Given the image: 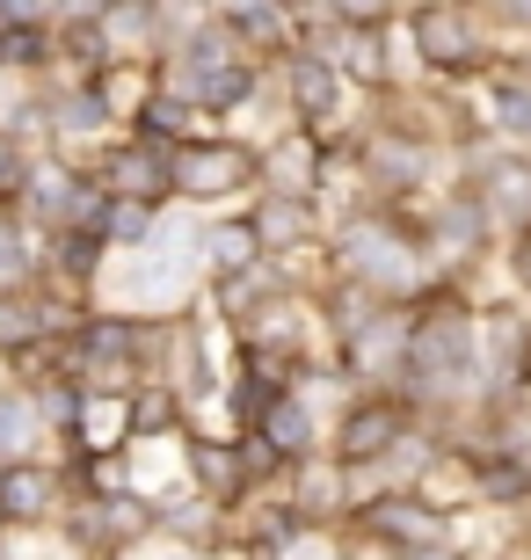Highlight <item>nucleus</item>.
I'll list each match as a JSON object with an SVG mask.
<instances>
[{"instance_id":"13","label":"nucleus","mask_w":531,"mask_h":560,"mask_svg":"<svg viewBox=\"0 0 531 560\" xmlns=\"http://www.w3.org/2000/svg\"><path fill=\"white\" fill-rule=\"evenodd\" d=\"M0 335H8V342H15V335H30V313H22V306H0Z\"/></svg>"},{"instance_id":"14","label":"nucleus","mask_w":531,"mask_h":560,"mask_svg":"<svg viewBox=\"0 0 531 560\" xmlns=\"http://www.w3.org/2000/svg\"><path fill=\"white\" fill-rule=\"evenodd\" d=\"M117 233H124V241H139V233H146V211L124 205V211H117Z\"/></svg>"},{"instance_id":"3","label":"nucleus","mask_w":531,"mask_h":560,"mask_svg":"<svg viewBox=\"0 0 531 560\" xmlns=\"http://www.w3.org/2000/svg\"><path fill=\"white\" fill-rule=\"evenodd\" d=\"M423 51L429 59H473V30L451 15H423Z\"/></svg>"},{"instance_id":"15","label":"nucleus","mask_w":531,"mask_h":560,"mask_svg":"<svg viewBox=\"0 0 531 560\" xmlns=\"http://www.w3.org/2000/svg\"><path fill=\"white\" fill-rule=\"evenodd\" d=\"M247 255V233H219V262H241Z\"/></svg>"},{"instance_id":"10","label":"nucleus","mask_w":531,"mask_h":560,"mask_svg":"<svg viewBox=\"0 0 531 560\" xmlns=\"http://www.w3.org/2000/svg\"><path fill=\"white\" fill-rule=\"evenodd\" d=\"M153 175H161V161H139V153H131V161H117V183L124 189H146Z\"/></svg>"},{"instance_id":"9","label":"nucleus","mask_w":531,"mask_h":560,"mask_svg":"<svg viewBox=\"0 0 531 560\" xmlns=\"http://www.w3.org/2000/svg\"><path fill=\"white\" fill-rule=\"evenodd\" d=\"M59 125H66V131L103 125V103H88V95H73V103H59Z\"/></svg>"},{"instance_id":"6","label":"nucleus","mask_w":531,"mask_h":560,"mask_svg":"<svg viewBox=\"0 0 531 560\" xmlns=\"http://www.w3.org/2000/svg\"><path fill=\"white\" fill-rule=\"evenodd\" d=\"M0 502H8L15 517H30V510H44V480H37V474H8V488H0Z\"/></svg>"},{"instance_id":"2","label":"nucleus","mask_w":531,"mask_h":560,"mask_svg":"<svg viewBox=\"0 0 531 560\" xmlns=\"http://www.w3.org/2000/svg\"><path fill=\"white\" fill-rule=\"evenodd\" d=\"M466 364V328H451V320H437V328L415 342V372L423 378H451Z\"/></svg>"},{"instance_id":"16","label":"nucleus","mask_w":531,"mask_h":560,"mask_svg":"<svg viewBox=\"0 0 531 560\" xmlns=\"http://www.w3.org/2000/svg\"><path fill=\"white\" fill-rule=\"evenodd\" d=\"M15 262H22V255H15V241H8V233H0V277L15 270Z\"/></svg>"},{"instance_id":"1","label":"nucleus","mask_w":531,"mask_h":560,"mask_svg":"<svg viewBox=\"0 0 531 560\" xmlns=\"http://www.w3.org/2000/svg\"><path fill=\"white\" fill-rule=\"evenodd\" d=\"M241 175V153H226V145H189L183 161H175V183L183 189H226Z\"/></svg>"},{"instance_id":"4","label":"nucleus","mask_w":531,"mask_h":560,"mask_svg":"<svg viewBox=\"0 0 531 560\" xmlns=\"http://www.w3.org/2000/svg\"><path fill=\"white\" fill-rule=\"evenodd\" d=\"M393 436V416L386 408H365V416H349V430H343V452H379Z\"/></svg>"},{"instance_id":"12","label":"nucleus","mask_w":531,"mask_h":560,"mask_svg":"<svg viewBox=\"0 0 531 560\" xmlns=\"http://www.w3.org/2000/svg\"><path fill=\"white\" fill-rule=\"evenodd\" d=\"M327 95V73L321 66H299V103H321Z\"/></svg>"},{"instance_id":"18","label":"nucleus","mask_w":531,"mask_h":560,"mask_svg":"<svg viewBox=\"0 0 531 560\" xmlns=\"http://www.w3.org/2000/svg\"><path fill=\"white\" fill-rule=\"evenodd\" d=\"M524 270H531V248H524Z\"/></svg>"},{"instance_id":"11","label":"nucleus","mask_w":531,"mask_h":560,"mask_svg":"<svg viewBox=\"0 0 531 560\" xmlns=\"http://www.w3.org/2000/svg\"><path fill=\"white\" fill-rule=\"evenodd\" d=\"M503 117H510V125H531V88H503Z\"/></svg>"},{"instance_id":"8","label":"nucleus","mask_w":531,"mask_h":560,"mask_svg":"<svg viewBox=\"0 0 531 560\" xmlns=\"http://www.w3.org/2000/svg\"><path fill=\"white\" fill-rule=\"evenodd\" d=\"M247 73H205V103H241Z\"/></svg>"},{"instance_id":"5","label":"nucleus","mask_w":531,"mask_h":560,"mask_svg":"<svg viewBox=\"0 0 531 560\" xmlns=\"http://www.w3.org/2000/svg\"><path fill=\"white\" fill-rule=\"evenodd\" d=\"M30 444V408L22 400H0V458H15Z\"/></svg>"},{"instance_id":"7","label":"nucleus","mask_w":531,"mask_h":560,"mask_svg":"<svg viewBox=\"0 0 531 560\" xmlns=\"http://www.w3.org/2000/svg\"><path fill=\"white\" fill-rule=\"evenodd\" d=\"M269 436L277 444H307V416L299 408H269Z\"/></svg>"},{"instance_id":"17","label":"nucleus","mask_w":531,"mask_h":560,"mask_svg":"<svg viewBox=\"0 0 531 560\" xmlns=\"http://www.w3.org/2000/svg\"><path fill=\"white\" fill-rule=\"evenodd\" d=\"M0 183H15V153L8 145H0Z\"/></svg>"}]
</instances>
